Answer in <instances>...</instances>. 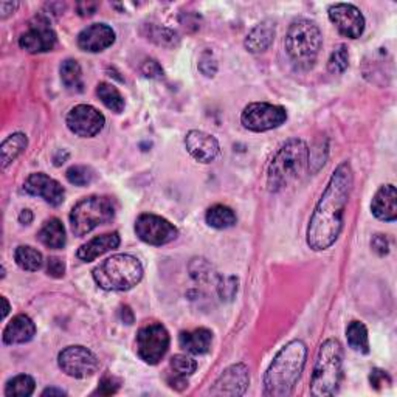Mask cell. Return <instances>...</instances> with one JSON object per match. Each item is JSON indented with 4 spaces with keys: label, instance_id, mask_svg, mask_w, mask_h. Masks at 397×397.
<instances>
[{
    "label": "cell",
    "instance_id": "obj_1",
    "mask_svg": "<svg viewBox=\"0 0 397 397\" xmlns=\"http://www.w3.org/2000/svg\"><path fill=\"white\" fill-rule=\"evenodd\" d=\"M352 185H354V172L351 163L341 162L334 170L319 204L315 205L314 213L309 219L306 241L311 250H328L339 239Z\"/></svg>",
    "mask_w": 397,
    "mask_h": 397
},
{
    "label": "cell",
    "instance_id": "obj_2",
    "mask_svg": "<svg viewBox=\"0 0 397 397\" xmlns=\"http://www.w3.org/2000/svg\"><path fill=\"white\" fill-rule=\"evenodd\" d=\"M304 341L292 340L272 360L264 376V396L287 397L294 393L306 365Z\"/></svg>",
    "mask_w": 397,
    "mask_h": 397
},
{
    "label": "cell",
    "instance_id": "obj_3",
    "mask_svg": "<svg viewBox=\"0 0 397 397\" xmlns=\"http://www.w3.org/2000/svg\"><path fill=\"white\" fill-rule=\"evenodd\" d=\"M311 160L306 141L290 138L273 155L267 170V187L272 192H279L290 187L304 174Z\"/></svg>",
    "mask_w": 397,
    "mask_h": 397
},
{
    "label": "cell",
    "instance_id": "obj_4",
    "mask_svg": "<svg viewBox=\"0 0 397 397\" xmlns=\"http://www.w3.org/2000/svg\"><path fill=\"white\" fill-rule=\"evenodd\" d=\"M96 286L108 292H126L143 279V266L128 253L113 254L100 262L92 272Z\"/></svg>",
    "mask_w": 397,
    "mask_h": 397
},
{
    "label": "cell",
    "instance_id": "obj_5",
    "mask_svg": "<svg viewBox=\"0 0 397 397\" xmlns=\"http://www.w3.org/2000/svg\"><path fill=\"white\" fill-rule=\"evenodd\" d=\"M284 46L290 61L298 70L312 68L323 46L320 26L311 19L299 17L290 24Z\"/></svg>",
    "mask_w": 397,
    "mask_h": 397
},
{
    "label": "cell",
    "instance_id": "obj_6",
    "mask_svg": "<svg viewBox=\"0 0 397 397\" xmlns=\"http://www.w3.org/2000/svg\"><path fill=\"white\" fill-rule=\"evenodd\" d=\"M343 378V349L339 340H326L316 354L311 393L315 397L337 394Z\"/></svg>",
    "mask_w": 397,
    "mask_h": 397
},
{
    "label": "cell",
    "instance_id": "obj_7",
    "mask_svg": "<svg viewBox=\"0 0 397 397\" xmlns=\"http://www.w3.org/2000/svg\"><path fill=\"white\" fill-rule=\"evenodd\" d=\"M115 217V207L104 196H89L79 200L70 211V227L75 236L83 237L95 228L109 224Z\"/></svg>",
    "mask_w": 397,
    "mask_h": 397
},
{
    "label": "cell",
    "instance_id": "obj_8",
    "mask_svg": "<svg viewBox=\"0 0 397 397\" xmlns=\"http://www.w3.org/2000/svg\"><path fill=\"white\" fill-rule=\"evenodd\" d=\"M170 349V334L160 323H151L137 334V354L148 365H157Z\"/></svg>",
    "mask_w": 397,
    "mask_h": 397
},
{
    "label": "cell",
    "instance_id": "obj_9",
    "mask_svg": "<svg viewBox=\"0 0 397 397\" xmlns=\"http://www.w3.org/2000/svg\"><path fill=\"white\" fill-rule=\"evenodd\" d=\"M287 112L281 105L270 103H250L245 105L241 115V123L252 132H267L284 125Z\"/></svg>",
    "mask_w": 397,
    "mask_h": 397
},
{
    "label": "cell",
    "instance_id": "obj_10",
    "mask_svg": "<svg viewBox=\"0 0 397 397\" xmlns=\"http://www.w3.org/2000/svg\"><path fill=\"white\" fill-rule=\"evenodd\" d=\"M135 233L140 241L155 247L170 244L177 239L179 236V230L170 220L151 213H143L137 217Z\"/></svg>",
    "mask_w": 397,
    "mask_h": 397
},
{
    "label": "cell",
    "instance_id": "obj_11",
    "mask_svg": "<svg viewBox=\"0 0 397 397\" xmlns=\"http://www.w3.org/2000/svg\"><path fill=\"white\" fill-rule=\"evenodd\" d=\"M58 365L68 377H92L100 368V361L91 349L84 346H68L59 352Z\"/></svg>",
    "mask_w": 397,
    "mask_h": 397
},
{
    "label": "cell",
    "instance_id": "obj_12",
    "mask_svg": "<svg viewBox=\"0 0 397 397\" xmlns=\"http://www.w3.org/2000/svg\"><path fill=\"white\" fill-rule=\"evenodd\" d=\"M67 128L70 132L81 138H92L98 135L105 125L103 113L89 104H78L67 113Z\"/></svg>",
    "mask_w": 397,
    "mask_h": 397
},
{
    "label": "cell",
    "instance_id": "obj_13",
    "mask_svg": "<svg viewBox=\"0 0 397 397\" xmlns=\"http://www.w3.org/2000/svg\"><path fill=\"white\" fill-rule=\"evenodd\" d=\"M329 19L341 36L357 39L365 31V17L356 5L334 4L328 10Z\"/></svg>",
    "mask_w": 397,
    "mask_h": 397
},
{
    "label": "cell",
    "instance_id": "obj_14",
    "mask_svg": "<svg viewBox=\"0 0 397 397\" xmlns=\"http://www.w3.org/2000/svg\"><path fill=\"white\" fill-rule=\"evenodd\" d=\"M19 46L29 53H46L56 46V33L46 17H34L29 30L21 34Z\"/></svg>",
    "mask_w": 397,
    "mask_h": 397
},
{
    "label": "cell",
    "instance_id": "obj_15",
    "mask_svg": "<svg viewBox=\"0 0 397 397\" xmlns=\"http://www.w3.org/2000/svg\"><path fill=\"white\" fill-rule=\"evenodd\" d=\"M250 385V371L247 365L236 364L228 366L225 371L219 376L215 385L211 386V396H230L237 397L244 396L247 388Z\"/></svg>",
    "mask_w": 397,
    "mask_h": 397
},
{
    "label": "cell",
    "instance_id": "obj_16",
    "mask_svg": "<svg viewBox=\"0 0 397 397\" xmlns=\"http://www.w3.org/2000/svg\"><path fill=\"white\" fill-rule=\"evenodd\" d=\"M22 190L24 192L29 194V196L42 197L51 207H59L66 199V191L63 185L56 182L55 179L48 177V175L43 172H34L29 175V179L24 182Z\"/></svg>",
    "mask_w": 397,
    "mask_h": 397
},
{
    "label": "cell",
    "instance_id": "obj_17",
    "mask_svg": "<svg viewBox=\"0 0 397 397\" xmlns=\"http://www.w3.org/2000/svg\"><path fill=\"white\" fill-rule=\"evenodd\" d=\"M185 148L194 160L205 165L215 162L220 153L219 141L213 135L196 129L190 130L185 137Z\"/></svg>",
    "mask_w": 397,
    "mask_h": 397
},
{
    "label": "cell",
    "instance_id": "obj_18",
    "mask_svg": "<svg viewBox=\"0 0 397 397\" xmlns=\"http://www.w3.org/2000/svg\"><path fill=\"white\" fill-rule=\"evenodd\" d=\"M115 42V31L105 24H93L78 34V47L83 51L100 53Z\"/></svg>",
    "mask_w": 397,
    "mask_h": 397
},
{
    "label": "cell",
    "instance_id": "obj_19",
    "mask_svg": "<svg viewBox=\"0 0 397 397\" xmlns=\"http://www.w3.org/2000/svg\"><path fill=\"white\" fill-rule=\"evenodd\" d=\"M373 215L383 222H394L397 219V191L394 185H383L378 188L371 202Z\"/></svg>",
    "mask_w": 397,
    "mask_h": 397
},
{
    "label": "cell",
    "instance_id": "obj_20",
    "mask_svg": "<svg viewBox=\"0 0 397 397\" xmlns=\"http://www.w3.org/2000/svg\"><path fill=\"white\" fill-rule=\"evenodd\" d=\"M34 334H36V324L29 315L19 314L5 326L2 339L5 345H24L33 340Z\"/></svg>",
    "mask_w": 397,
    "mask_h": 397
},
{
    "label": "cell",
    "instance_id": "obj_21",
    "mask_svg": "<svg viewBox=\"0 0 397 397\" xmlns=\"http://www.w3.org/2000/svg\"><path fill=\"white\" fill-rule=\"evenodd\" d=\"M118 245H120V234L117 232L105 233L93 237V239H91L89 242H86L84 245L79 247L76 257L84 262H91L95 261L96 258L103 257V254H105L110 250L118 249Z\"/></svg>",
    "mask_w": 397,
    "mask_h": 397
},
{
    "label": "cell",
    "instance_id": "obj_22",
    "mask_svg": "<svg viewBox=\"0 0 397 397\" xmlns=\"http://www.w3.org/2000/svg\"><path fill=\"white\" fill-rule=\"evenodd\" d=\"M275 34H277L275 22L266 19L254 25L249 31L244 41V46L250 53L257 55V53L266 51L272 46L273 41H275Z\"/></svg>",
    "mask_w": 397,
    "mask_h": 397
},
{
    "label": "cell",
    "instance_id": "obj_23",
    "mask_svg": "<svg viewBox=\"0 0 397 397\" xmlns=\"http://www.w3.org/2000/svg\"><path fill=\"white\" fill-rule=\"evenodd\" d=\"M180 346L194 356L207 354L211 349V343H213V332L207 328H199L194 331L180 332L179 335Z\"/></svg>",
    "mask_w": 397,
    "mask_h": 397
},
{
    "label": "cell",
    "instance_id": "obj_24",
    "mask_svg": "<svg viewBox=\"0 0 397 397\" xmlns=\"http://www.w3.org/2000/svg\"><path fill=\"white\" fill-rule=\"evenodd\" d=\"M38 239L42 245H46L47 249L51 250L64 249L67 244V234L63 222L56 217L46 220L38 233Z\"/></svg>",
    "mask_w": 397,
    "mask_h": 397
},
{
    "label": "cell",
    "instance_id": "obj_25",
    "mask_svg": "<svg viewBox=\"0 0 397 397\" xmlns=\"http://www.w3.org/2000/svg\"><path fill=\"white\" fill-rule=\"evenodd\" d=\"M26 146H29V138L22 132H16L8 138L4 140L2 146H0V154H2V167L6 170L17 157H19Z\"/></svg>",
    "mask_w": 397,
    "mask_h": 397
},
{
    "label": "cell",
    "instance_id": "obj_26",
    "mask_svg": "<svg viewBox=\"0 0 397 397\" xmlns=\"http://www.w3.org/2000/svg\"><path fill=\"white\" fill-rule=\"evenodd\" d=\"M205 220L210 227L216 228V230H227L236 224V213L227 205H213L208 208Z\"/></svg>",
    "mask_w": 397,
    "mask_h": 397
},
{
    "label": "cell",
    "instance_id": "obj_27",
    "mask_svg": "<svg viewBox=\"0 0 397 397\" xmlns=\"http://www.w3.org/2000/svg\"><path fill=\"white\" fill-rule=\"evenodd\" d=\"M14 261L17 266L26 272H38L43 266L42 253L30 245L17 247L14 252Z\"/></svg>",
    "mask_w": 397,
    "mask_h": 397
},
{
    "label": "cell",
    "instance_id": "obj_28",
    "mask_svg": "<svg viewBox=\"0 0 397 397\" xmlns=\"http://www.w3.org/2000/svg\"><path fill=\"white\" fill-rule=\"evenodd\" d=\"M59 72H61V79H63V84L68 91L83 92V87H84L83 70L81 66L78 64V61L66 59L64 63L61 64Z\"/></svg>",
    "mask_w": 397,
    "mask_h": 397
},
{
    "label": "cell",
    "instance_id": "obj_29",
    "mask_svg": "<svg viewBox=\"0 0 397 397\" xmlns=\"http://www.w3.org/2000/svg\"><path fill=\"white\" fill-rule=\"evenodd\" d=\"M346 340L352 351L360 352V354H368L369 352V340L368 329L361 321H352L346 328Z\"/></svg>",
    "mask_w": 397,
    "mask_h": 397
},
{
    "label": "cell",
    "instance_id": "obj_30",
    "mask_svg": "<svg viewBox=\"0 0 397 397\" xmlns=\"http://www.w3.org/2000/svg\"><path fill=\"white\" fill-rule=\"evenodd\" d=\"M96 95H98L101 103L109 110L115 112V113H121L123 110H125V105H126L125 98H123V95L113 84L100 83L98 87H96Z\"/></svg>",
    "mask_w": 397,
    "mask_h": 397
},
{
    "label": "cell",
    "instance_id": "obj_31",
    "mask_svg": "<svg viewBox=\"0 0 397 397\" xmlns=\"http://www.w3.org/2000/svg\"><path fill=\"white\" fill-rule=\"evenodd\" d=\"M34 378L29 374H21L8 381L5 386V396L8 397H29L34 393Z\"/></svg>",
    "mask_w": 397,
    "mask_h": 397
},
{
    "label": "cell",
    "instance_id": "obj_32",
    "mask_svg": "<svg viewBox=\"0 0 397 397\" xmlns=\"http://www.w3.org/2000/svg\"><path fill=\"white\" fill-rule=\"evenodd\" d=\"M146 36H148V39H151L153 42H155L157 46L166 47V48L177 47L179 42H180L179 34L171 29H166V26L149 25V31H148Z\"/></svg>",
    "mask_w": 397,
    "mask_h": 397
},
{
    "label": "cell",
    "instance_id": "obj_33",
    "mask_svg": "<svg viewBox=\"0 0 397 397\" xmlns=\"http://www.w3.org/2000/svg\"><path fill=\"white\" fill-rule=\"evenodd\" d=\"M67 180L75 185V187H87L95 179V172L92 167L84 165H73L70 166L66 172Z\"/></svg>",
    "mask_w": 397,
    "mask_h": 397
},
{
    "label": "cell",
    "instance_id": "obj_34",
    "mask_svg": "<svg viewBox=\"0 0 397 397\" xmlns=\"http://www.w3.org/2000/svg\"><path fill=\"white\" fill-rule=\"evenodd\" d=\"M349 67V53L346 46H339L332 51V55L328 61V68L332 75L345 73Z\"/></svg>",
    "mask_w": 397,
    "mask_h": 397
},
{
    "label": "cell",
    "instance_id": "obj_35",
    "mask_svg": "<svg viewBox=\"0 0 397 397\" xmlns=\"http://www.w3.org/2000/svg\"><path fill=\"white\" fill-rule=\"evenodd\" d=\"M170 364H171L172 371L179 373L182 376H191L196 373V369H197V361L188 356H183V354L174 356Z\"/></svg>",
    "mask_w": 397,
    "mask_h": 397
},
{
    "label": "cell",
    "instance_id": "obj_36",
    "mask_svg": "<svg viewBox=\"0 0 397 397\" xmlns=\"http://www.w3.org/2000/svg\"><path fill=\"white\" fill-rule=\"evenodd\" d=\"M190 272L191 277L196 281H210L213 277V269L205 259H192L190 264Z\"/></svg>",
    "mask_w": 397,
    "mask_h": 397
},
{
    "label": "cell",
    "instance_id": "obj_37",
    "mask_svg": "<svg viewBox=\"0 0 397 397\" xmlns=\"http://www.w3.org/2000/svg\"><path fill=\"white\" fill-rule=\"evenodd\" d=\"M217 292H219V297L225 299V301H232L237 292V278H234V277L219 278Z\"/></svg>",
    "mask_w": 397,
    "mask_h": 397
},
{
    "label": "cell",
    "instance_id": "obj_38",
    "mask_svg": "<svg viewBox=\"0 0 397 397\" xmlns=\"http://www.w3.org/2000/svg\"><path fill=\"white\" fill-rule=\"evenodd\" d=\"M199 70L202 75H205L208 78H213L217 73V63L213 56V53L204 51L199 59Z\"/></svg>",
    "mask_w": 397,
    "mask_h": 397
},
{
    "label": "cell",
    "instance_id": "obj_39",
    "mask_svg": "<svg viewBox=\"0 0 397 397\" xmlns=\"http://www.w3.org/2000/svg\"><path fill=\"white\" fill-rule=\"evenodd\" d=\"M118 388H120L118 378L105 374L100 381V386H98V390H96V393L101 396H110V394H115L118 391Z\"/></svg>",
    "mask_w": 397,
    "mask_h": 397
},
{
    "label": "cell",
    "instance_id": "obj_40",
    "mask_svg": "<svg viewBox=\"0 0 397 397\" xmlns=\"http://www.w3.org/2000/svg\"><path fill=\"white\" fill-rule=\"evenodd\" d=\"M141 73L151 79H162L165 75L162 66L158 64L155 59H146L143 66H141Z\"/></svg>",
    "mask_w": 397,
    "mask_h": 397
},
{
    "label": "cell",
    "instance_id": "obj_41",
    "mask_svg": "<svg viewBox=\"0 0 397 397\" xmlns=\"http://www.w3.org/2000/svg\"><path fill=\"white\" fill-rule=\"evenodd\" d=\"M369 383L374 388V390H382L383 386H388L391 383V377L388 376L386 371L383 369H373L371 374H369Z\"/></svg>",
    "mask_w": 397,
    "mask_h": 397
},
{
    "label": "cell",
    "instance_id": "obj_42",
    "mask_svg": "<svg viewBox=\"0 0 397 397\" xmlns=\"http://www.w3.org/2000/svg\"><path fill=\"white\" fill-rule=\"evenodd\" d=\"M47 275L51 278H63L66 275V264L56 257H51L47 261Z\"/></svg>",
    "mask_w": 397,
    "mask_h": 397
},
{
    "label": "cell",
    "instance_id": "obj_43",
    "mask_svg": "<svg viewBox=\"0 0 397 397\" xmlns=\"http://www.w3.org/2000/svg\"><path fill=\"white\" fill-rule=\"evenodd\" d=\"M371 249L378 257H385L390 252V241H388L385 234H376L371 239Z\"/></svg>",
    "mask_w": 397,
    "mask_h": 397
},
{
    "label": "cell",
    "instance_id": "obj_44",
    "mask_svg": "<svg viewBox=\"0 0 397 397\" xmlns=\"http://www.w3.org/2000/svg\"><path fill=\"white\" fill-rule=\"evenodd\" d=\"M166 383L170 385L172 390H175V391H183L188 388L187 376H182V374L175 373V371H172L170 376H166Z\"/></svg>",
    "mask_w": 397,
    "mask_h": 397
},
{
    "label": "cell",
    "instance_id": "obj_45",
    "mask_svg": "<svg viewBox=\"0 0 397 397\" xmlns=\"http://www.w3.org/2000/svg\"><path fill=\"white\" fill-rule=\"evenodd\" d=\"M76 8H78V14L79 16L89 17V16L95 14L96 8H98V4H96V2H79L76 5Z\"/></svg>",
    "mask_w": 397,
    "mask_h": 397
},
{
    "label": "cell",
    "instance_id": "obj_46",
    "mask_svg": "<svg viewBox=\"0 0 397 397\" xmlns=\"http://www.w3.org/2000/svg\"><path fill=\"white\" fill-rule=\"evenodd\" d=\"M17 8H19V4L17 2H0V17L6 19V17L11 16Z\"/></svg>",
    "mask_w": 397,
    "mask_h": 397
},
{
    "label": "cell",
    "instance_id": "obj_47",
    "mask_svg": "<svg viewBox=\"0 0 397 397\" xmlns=\"http://www.w3.org/2000/svg\"><path fill=\"white\" fill-rule=\"evenodd\" d=\"M120 319H121V321H125L126 324L134 323V314H132L129 306H123L120 309Z\"/></svg>",
    "mask_w": 397,
    "mask_h": 397
},
{
    "label": "cell",
    "instance_id": "obj_48",
    "mask_svg": "<svg viewBox=\"0 0 397 397\" xmlns=\"http://www.w3.org/2000/svg\"><path fill=\"white\" fill-rule=\"evenodd\" d=\"M19 222L22 225H30L33 222V213L30 210H22L19 215Z\"/></svg>",
    "mask_w": 397,
    "mask_h": 397
},
{
    "label": "cell",
    "instance_id": "obj_49",
    "mask_svg": "<svg viewBox=\"0 0 397 397\" xmlns=\"http://www.w3.org/2000/svg\"><path fill=\"white\" fill-rule=\"evenodd\" d=\"M42 396L43 397H47V396H66V391L58 390V388H47V390H43Z\"/></svg>",
    "mask_w": 397,
    "mask_h": 397
},
{
    "label": "cell",
    "instance_id": "obj_50",
    "mask_svg": "<svg viewBox=\"0 0 397 397\" xmlns=\"http://www.w3.org/2000/svg\"><path fill=\"white\" fill-rule=\"evenodd\" d=\"M2 301H4V312H2V319L10 314V303H8V299L5 297H2Z\"/></svg>",
    "mask_w": 397,
    "mask_h": 397
}]
</instances>
